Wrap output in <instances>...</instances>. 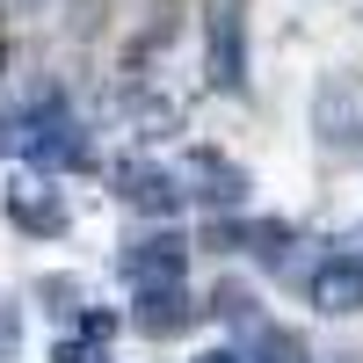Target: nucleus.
<instances>
[{"instance_id": "obj_1", "label": "nucleus", "mask_w": 363, "mask_h": 363, "mask_svg": "<svg viewBox=\"0 0 363 363\" xmlns=\"http://www.w3.org/2000/svg\"><path fill=\"white\" fill-rule=\"evenodd\" d=\"M211 73H218L225 95H247V44H240V0H211Z\"/></svg>"}, {"instance_id": "obj_2", "label": "nucleus", "mask_w": 363, "mask_h": 363, "mask_svg": "<svg viewBox=\"0 0 363 363\" xmlns=\"http://www.w3.org/2000/svg\"><path fill=\"white\" fill-rule=\"evenodd\" d=\"M313 131L327 138V145H349V138H363V80H327L320 95H313Z\"/></svg>"}, {"instance_id": "obj_3", "label": "nucleus", "mask_w": 363, "mask_h": 363, "mask_svg": "<svg viewBox=\"0 0 363 363\" xmlns=\"http://www.w3.org/2000/svg\"><path fill=\"white\" fill-rule=\"evenodd\" d=\"M313 306L335 313V320L363 313V255H327V262L313 269Z\"/></svg>"}, {"instance_id": "obj_4", "label": "nucleus", "mask_w": 363, "mask_h": 363, "mask_svg": "<svg viewBox=\"0 0 363 363\" xmlns=\"http://www.w3.org/2000/svg\"><path fill=\"white\" fill-rule=\"evenodd\" d=\"M109 182H116V196H124L131 211H153V218H167V211L182 203V189H174V174H160V167H145V160H116V167H109Z\"/></svg>"}, {"instance_id": "obj_5", "label": "nucleus", "mask_w": 363, "mask_h": 363, "mask_svg": "<svg viewBox=\"0 0 363 363\" xmlns=\"http://www.w3.org/2000/svg\"><path fill=\"white\" fill-rule=\"evenodd\" d=\"M182 269H189V255H182V240H138V247L124 255V277L138 284V291H167V284H182Z\"/></svg>"}, {"instance_id": "obj_6", "label": "nucleus", "mask_w": 363, "mask_h": 363, "mask_svg": "<svg viewBox=\"0 0 363 363\" xmlns=\"http://www.w3.org/2000/svg\"><path fill=\"white\" fill-rule=\"evenodd\" d=\"M138 335H182V327H189L196 320V306H189V291H182V284H167V291H138Z\"/></svg>"}, {"instance_id": "obj_7", "label": "nucleus", "mask_w": 363, "mask_h": 363, "mask_svg": "<svg viewBox=\"0 0 363 363\" xmlns=\"http://www.w3.org/2000/svg\"><path fill=\"white\" fill-rule=\"evenodd\" d=\"M8 218H15L22 233H37V240H51V233H66V211H58V196H44V189H15V203H8Z\"/></svg>"}, {"instance_id": "obj_8", "label": "nucleus", "mask_w": 363, "mask_h": 363, "mask_svg": "<svg viewBox=\"0 0 363 363\" xmlns=\"http://www.w3.org/2000/svg\"><path fill=\"white\" fill-rule=\"evenodd\" d=\"M196 182H203V203H240V189H247V174H240L233 160H218V153H196V167H189Z\"/></svg>"}, {"instance_id": "obj_9", "label": "nucleus", "mask_w": 363, "mask_h": 363, "mask_svg": "<svg viewBox=\"0 0 363 363\" xmlns=\"http://www.w3.org/2000/svg\"><path fill=\"white\" fill-rule=\"evenodd\" d=\"M262 363H306V349H298V335H277V327H269L262 335Z\"/></svg>"}, {"instance_id": "obj_10", "label": "nucleus", "mask_w": 363, "mask_h": 363, "mask_svg": "<svg viewBox=\"0 0 363 363\" xmlns=\"http://www.w3.org/2000/svg\"><path fill=\"white\" fill-rule=\"evenodd\" d=\"M51 363H102V349H95V342H58Z\"/></svg>"}, {"instance_id": "obj_11", "label": "nucleus", "mask_w": 363, "mask_h": 363, "mask_svg": "<svg viewBox=\"0 0 363 363\" xmlns=\"http://www.w3.org/2000/svg\"><path fill=\"white\" fill-rule=\"evenodd\" d=\"M196 363H240V356H233V349H203Z\"/></svg>"}, {"instance_id": "obj_12", "label": "nucleus", "mask_w": 363, "mask_h": 363, "mask_svg": "<svg viewBox=\"0 0 363 363\" xmlns=\"http://www.w3.org/2000/svg\"><path fill=\"white\" fill-rule=\"evenodd\" d=\"M0 58H8V51H0Z\"/></svg>"}]
</instances>
